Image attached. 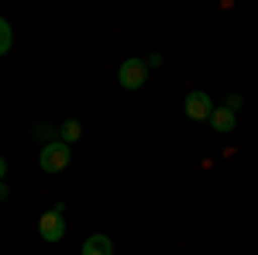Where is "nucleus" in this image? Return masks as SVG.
<instances>
[{
    "label": "nucleus",
    "instance_id": "11",
    "mask_svg": "<svg viewBox=\"0 0 258 255\" xmlns=\"http://www.w3.org/2000/svg\"><path fill=\"white\" fill-rule=\"evenodd\" d=\"M4 176H7V159L0 156V183H4Z\"/></svg>",
    "mask_w": 258,
    "mask_h": 255
},
{
    "label": "nucleus",
    "instance_id": "5",
    "mask_svg": "<svg viewBox=\"0 0 258 255\" xmlns=\"http://www.w3.org/2000/svg\"><path fill=\"white\" fill-rule=\"evenodd\" d=\"M210 124H214V131H217V135H231V131H234V124H238V114H234L227 104H224V107H214Z\"/></svg>",
    "mask_w": 258,
    "mask_h": 255
},
{
    "label": "nucleus",
    "instance_id": "2",
    "mask_svg": "<svg viewBox=\"0 0 258 255\" xmlns=\"http://www.w3.org/2000/svg\"><path fill=\"white\" fill-rule=\"evenodd\" d=\"M69 162H73V152H69L66 141H48V145L41 148V156H38V166L45 173H62Z\"/></svg>",
    "mask_w": 258,
    "mask_h": 255
},
{
    "label": "nucleus",
    "instance_id": "10",
    "mask_svg": "<svg viewBox=\"0 0 258 255\" xmlns=\"http://www.w3.org/2000/svg\"><path fill=\"white\" fill-rule=\"evenodd\" d=\"M227 107H231V111H238V107H241V97H238V93H234V97H227Z\"/></svg>",
    "mask_w": 258,
    "mask_h": 255
},
{
    "label": "nucleus",
    "instance_id": "8",
    "mask_svg": "<svg viewBox=\"0 0 258 255\" xmlns=\"http://www.w3.org/2000/svg\"><path fill=\"white\" fill-rule=\"evenodd\" d=\"M11 45H14V28H11L7 18H0V56H7Z\"/></svg>",
    "mask_w": 258,
    "mask_h": 255
},
{
    "label": "nucleus",
    "instance_id": "4",
    "mask_svg": "<svg viewBox=\"0 0 258 255\" xmlns=\"http://www.w3.org/2000/svg\"><path fill=\"white\" fill-rule=\"evenodd\" d=\"M38 235H41V241H48V245L62 241V238H66V217L55 214V211L41 214L38 217Z\"/></svg>",
    "mask_w": 258,
    "mask_h": 255
},
{
    "label": "nucleus",
    "instance_id": "9",
    "mask_svg": "<svg viewBox=\"0 0 258 255\" xmlns=\"http://www.w3.org/2000/svg\"><path fill=\"white\" fill-rule=\"evenodd\" d=\"M145 62H148V69H155V66H162V56H159V52H152Z\"/></svg>",
    "mask_w": 258,
    "mask_h": 255
},
{
    "label": "nucleus",
    "instance_id": "12",
    "mask_svg": "<svg viewBox=\"0 0 258 255\" xmlns=\"http://www.w3.org/2000/svg\"><path fill=\"white\" fill-rule=\"evenodd\" d=\"M11 196V190H7V183H0V200H7Z\"/></svg>",
    "mask_w": 258,
    "mask_h": 255
},
{
    "label": "nucleus",
    "instance_id": "7",
    "mask_svg": "<svg viewBox=\"0 0 258 255\" xmlns=\"http://www.w3.org/2000/svg\"><path fill=\"white\" fill-rule=\"evenodd\" d=\"M59 135L66 138V145H73V141H80V138H83V124H80L76 118H69V121L59 128Z\"/></svg>",
    "mask_w": 258,
    "mask_h": 255
},
{
    "label": "nucleus",
    "instance_id": "1",
    "mask_svg": "<svg viewBox=\"0 0 258 255\" xmlns=\"http://www.w3.org/2000/svg\"><path fill=\"white\" fill-rule=\"evenodd\" d=\"M117 83L124 86V90H141V86L148 83V62L138 59V56L124 59L120 69H117Z\"/></svg>",
    "mask_w": 258,
    "mask_h": 255
},
{
    "label": "nucleus",
    "instance_id": "6",
    "mask_svg": "<svg viewBox=\"0 0 258 255\" xmlns=\"http://www.w3.org/2000/svg\"><path fill=\"white\" fill-rule=\"evenodd\" d=\"M83 255H114V241L107 235H90L86 241H83Z\"/></svg>",
    "mask_w": 258,
    "mask_h": 255
},
{
    "label": "nucleus",
    "instance_id": "3",
    "mask_svg": "<svg viewBox=\"0 0 258 255\" xmlns=\"http://www.w3.org/2000/svg\"><path fill=\"white\" fill-rule=\"evenodd\" d=\"M182 111H186L189 121H210V114H214V100H210V93H203V90H189L186 100H182Z\"/></svg>",
    "mask_w": 258,
    "mask_h": 255
}]
</instances>
